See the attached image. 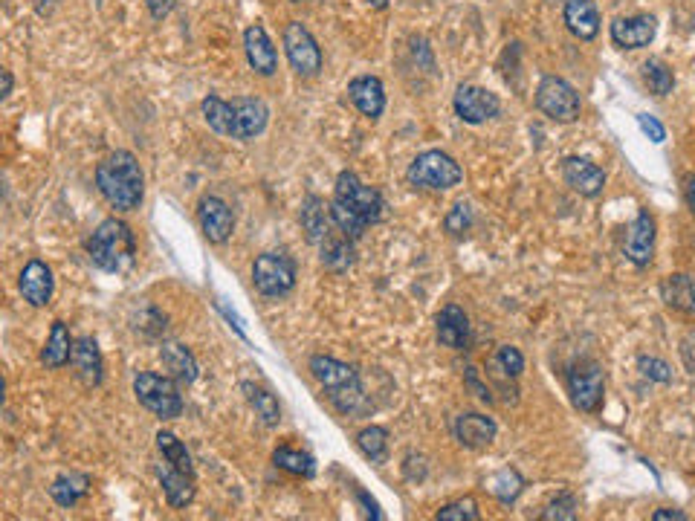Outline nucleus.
Here are the masks:
<instances>
[{"mask_svg":"<svg viewBox=\"0 0 695 521\" xmlns=\"http://www.w3.org/2000/svg\"><path fill=\"white\" fill-rule=\"evenodd\" d=\"M197 220H200V229H203L206 241L215 244V247L226 244L232 238V232H235V215L221 197H203L197 203Z\"/></svg>","mask_w":695,"mask_h":521,"instance_id":"nucleus-13","label":"nucleus"},{"mask_svg":"<svg viewBox=\"0 0 695 521\" xmlns=\"http://www.w3.org/2000/svg\"><path fill=\"white\" fill-rule=\"evenodd\" d=\"M0 76H3V87H0V99H9V93H12V84H15V82H12V73H9V70H3Z\"/></svg>","mask_w":695,"mask_h":521,"instance_id":"nucleus-49","label":"nucleus"},{"mask_svg":"<svg viewBox=\"0 0 695 521\" xmlns=\"http://www.w3.org/2000/svg\"><path fill=\"white\" fill-rule=\"evenodd\" d=\"M638 128L646 134V137L652 139L655 145L667 142V128H664L655 116H649V113H638Z\"/></svg>","mask_w":695,"mask_h":521,"instance_id":"nucleus-44","label":"nucleus"},{"mask_svg":"<svg viewBox=\"0 0 695 521\" xmlns=\"http://www.w3.org/2000/svg\"><path fill=\"white\" fill-rule=\"evenodd\" d=\"M438 521H478L481 519V513H478V504H475V498H458V501H452V504H446V507H441L438 510V516H435Z\"/></svg>","mask_w":695,"mask_h":521,"instance_id":"nucleus-40","label":"nucleus"},{"mask_svg":"<svg viewBox=\"0 0 695 521\" xmlns=\"http://www.w3.org/2000/svg\"><path fill=\"white\" fill-rule=\"evenodd\" d=\"M357 449L371 461V464H386L389 458V432L383 426H365L357 435Z\"/></svg>","mask_w":695,"mask_h":521,"instance_id":"nucleus-34","label":"nucleus"},{"mask_svg":"<svg viewBox=\"0 0 695 521\" xmlns=\"http://www.w3.org/2000/svg\"><path fill=\"white\" fill-rule=\"evenodd\" d=\"M562 21L568 32L580 41H594L600 35V12L594 0H565Z\"/></svg>","mask_w":695,"mask_h":521,"instance_id":"nucleus-24","label":"nucleus"},{"mask_svg":"<svg viewBox=\"0 0 695 521\" xmlns=\"http://www.w3.org/2000/svg\"><path fill=\"white\" fill-rule=\"evenodd\" d=\"M244 50H247L250 67L258 76H273L278 70V53L273 47V38L267 35V29L261 24L244 29Z\"/></svg>","mask_w":695,"mask_h":521,"instance_id":"nucleus-20","label":"nucleus"},{"mask_svg":"<svg viewBox=\"0 0 695 521\" xmlns=\"http://www.w3.org/2000/svg\"><path fill=\"white\" fill-rule=\"evenodd\" d=\"M406 177H409V183L415 189L449 192V189H455L464 180V168L458 165L455 157H449L446 151L432 148V151L417 154L412 165H409V171H406Z\"/></svg>","mask_w":695,"mask_h":521,"instance_id":"nucleus-4","label":"nucleus"},{"mask_svg":"<svg viewBox=\"0 0 695 521\" xmlns=\"http://www.w3.org/2000/svg\"><path fill=\"white\" fill-rule=\"evenodd\" d=\"M452 108L458 113L461 122L467 125H484L490 119H496L501 113L499 96L487 87H478V84H461L455 90V99H452Z\"/></svg>","mask_w":695,"mask_h":521,"instance_id":"nucleus-11","label":"nucleus"},{"mask_svg":"<svg viewBox=\"0 0 695 521\" xmlns=\"http://www.w3.org/2000/svg\"><path fill=\"white\" fill-rule=\"evenodd\" d=\"M293 3H302V0H293Z\"/></svg>","mask_w":695,"mask_h":521,"instance_id":"nucleus-51","label":"nucleus"},{"mask_svg":"<svg viewBox=\"0 0 695 521\" xmlns=\"http://www.w3.org/2000/svg\"><path fill=\"white\" fill-rule=\"evenodd\" d=\"M473 339V325L470 316L458 304H446L438 313V342L452 351H467Z\"/></svg>","mask_w":695,"mask_h":521,"instance_id":"nucleus-19","label":"nucleus"},{"mask_svg":"<svg viewBox=\"0 0 695 521\" xmlns=\"http://www.w3.org/2000/svg\"><path fill=\"white\" fill-rule=\"evenodd\" d=\"M684 194H687V206H690V212H693L695 218V174L684 180Z\"/></svg>","mask_w":695,"mask_h":521,"instance_id":"nucleus-48","label":"nucleus"},{"mask_svg":"<svg viewBox=\"0 0 695 521\" xmlns=\"http://www.w3.org/2000/svg\"><path fill=\"white\" fill-rule=\"evenodd\" d=\"M270 108L258 96H238L232 99V139L250 142L267 131Z\"/></svg>","mask_w":695,"mask_h":521,"instance_id":"nucleus-12","label":"nucleus"},{"mask_svg":"<svg viewBox=\"0 0 695 521\" xmlns=\"http://www.w3.org/2000/svg\"><path fill=\"white\" fill-rule=\"evenodd\" d=\"M241 391H244V397H247V403L252 406V412L261 417V423H264V426H278V420H281V409H278L276 394H270L264 385H255V383H241Z\"/></svg>","mask_w":695,"mask_h":521,"instance_id":"nucleus-32","label":"nucleus"},{"mask_svg":"<svg viewBox=\"0 0 695 521\" xmlns=\"http://www.w3.org/2000/svg\"><path fill=\"white\" fill-rule=\"evenodd\" d=\"M284 53L290 58V67L302 79H313L322 70V50L302 21H290L284 27Z\"/></svg>","mask_w":695,"mask_h":521,"instance_id":"nucleus-10","label":"nucleus"},{"mask_svg":"<svg viewBox=\"0 0 695 521\" xmlns=\"http://www.w3.org/2000/svg\"><path fill=\"white\" fill-rule=\"evenodd\" d=\"M157 475H160V484H163V495H166L168 507L174 510H186L192 501H195V475L192 472H183L174 464H168L163 458V464L157 467Z\"/></svg>","mask_w":695,"mask_h":521,"instance_id":"nucleus-22","label":"nucleus"},{"mask_svg":"<svg viewBox=\"0 0 695 521\" xmlns=\"http://www.w3.org/2000/svg\"><path fill=\"white\" fill-rule=\"evenodd\" d=\"M638 368H640V374H643L646 380H652V383H661V385L672 383V368H669L664 359L640 357Z\"/></svg>","mask_w":695,"mask_h":521,"instance_id":"nucleus-43","label":"nucleus"},{"mask_svg":"<svg viewBox=\"0 0 695 521\" xmlns=\"http://www.w3.org/2000/svg\"><path fill=\"white\" fill-rule=\"evenodd\" d=\"M643 79H646L649 90H652L655 96H669L672 87H675L672 67H669L667 61H661V58H649V61L643 64Z\"/></svg>","mask_w":695,"mask_h":521,"instance_id":"nucleus-37","label":"nucleus"},{"mask_svg":"<svg viewBox=\"0 0 695 521\" xmlns=\"http://www.w3.org/2000/svg\"><path fill=\"white\" fill-rule=\"evenodd\" d=\"M562 180L580 197H600L606 189V171L585 157H565L562 160Z\"/></svg>","mask_w":695,"mask_h":521,"instance_id":"nucleus-16","label":"nucleus"},{"mask_svg":"<svg viewBox=\"0 0 695 521\" xmlns=\"http://www.w3.org/2000/svg\"><path fill=\"white\" fill-rule=\"evenodd\" d=\"M319 258H322V267H325L328 273H348V270L354 267V241H351L342 229L331 226V232H328V235L322 238V244H319Z\"/></svg>","mask_w":695,"mask_h":521,"instance_id":"nucleus-25","label":"nucleus"},{"mask_svg":"<svg viewBox=\"0 0 695 521\" xmlns=\"http://www.w3.org/2000/svg\"><path fill=\"white\" fill-rule=\"evenodd\" d=\"M568 394L571 403L585 414L600 412L606 397V374L603 365L594 359H580L568 368Z\"/></svg>","mask_w":695,"mask_h":521,"instance_id":"nucleus-7","label":"nucleus"},{"mask_svg":"<svg viewBox=\"0 0 695 521\" xmlns=\"http://www.w3.org/2000/svg\"><path fill=\"white\" fill-rule=\"evenodd\" d=\"M203 119H206V125L215 131V134H221V137H232V102H226V99H221V96H215V93H209L206 99H203Z\"/></svg>","mask_w":695,"mask_h":521,"instance_id":"nucleus-35","label":"nucleus"},{"mask_svg":"<svg viewBox=\"0 0 695 521\" xmlns=\"http://www.w3.org/2000/svg\"><path fill=\"white\" fill-rule=\"evenodd\" d=\"M157 449H160V455L166 458L168 464H174L177 469H183V472H192V475H195L192 455H189L186 443L177 438V435H171V432H157Z\"/></svg>","mask_w":695,"mask_h":521,"instance_id":"nucleus-36","label":"nucleus"},{"mask_svg":"<svg viewBox=\"0 0 695 521\" xmlns=\"http://www.w3.org/2000/svg\"><path fill=\"white\" fill-rule=\"evenodd\" d=\"M310 374L316 377V383L325 388L331 406L339 414L348 417V414H362L368 409L360 374L348 362H339V359L319 354V357H310Z\"/></svg>","mask_w":695,"mask_h":521,"instance_id":"nucleus-3","label":"nucleus"},{"mask_svg":"<svg viewBox=\"0 0 695 521\" xmlns=\"http://www.w3.org/2000/svg\"><path fill=\"white\" fill-rule=\"evenodd\" d=\"M18 287H21L24 302H29L32 307H47L53 302L56 278H53V270L44 261H29L27 267L21 270Z\"/></svg>","mask_w":695,"mask_h":521,"instance_id":"nucleus-18","label":"nucleus"},{"mask_svg":"<svg viewBox=\"0 0 695 521\" xmlns=\"http://www.w3.org/2000/svg\"><path fill=\"white\" fill-rule=\"evenodd\" d=\"M467 385L475 391V397L478 400H484V403H493V394H490V385H481L478 383V371L475 368H467Z\"/></svg>","mask_w":695,"mask_h":521,"instance_id":"nucleus-45","label":"nucleus"},{"mask_svg":"<svg viewBox=\"0 0 695 521\" xmlns=\"http://www.w3.org/2000/svg\"><path fill=\"white\" fill-rule=\"evenodd\" d=\"M655 218L643 209L638 218L629 223L626 238H623V255L635 264V267H649L652 255H655Z\"/></svg>","mask_w":695,"mask_h":521,"instance_id":"nucleus-14","label":"nucleus"},{"mask_svg":"<svg viewBox=\"0 0 695 521\" xmlns=\"http://www.w3.org/2000/svg\"><path fill=\"white\" fill-rule=\"evenodd\" d=\"M368 3H371L374 9H386V6H389V0H368Z\"/></svg>","mask_w":695,"mask_h":521,"instance_id":"nucleus-50","label":"nucleus"},{"mask_svg":"<svg viewBox=\"0 0 695 521\" xmlns=\"http://www.w3.org/2000/svg\"><path fill=\"white\" fill-rule=\"evenodd\" d=\"M334 197L339 203H345L348 209H354L368 226L383 223L386 220V200L374 186H365L354 171H342L336 177Z\"/></svg>","mask_w":695,"mask_h":521,"instance_id":"nucleus-8","label":"nucleus"},{"mask_svg":"<svg viewBox=\"0 0 695 521\" xmlns=\"http://www.w3.org/2000/svg\"><path fill=\"white\" fill-rule=\"evenodd\" d=\"M252 284L261 296L281 299L296 287V264L281 252H264L252 264Z\"/></svg>","mask_w":695,"mask_h":521,"instance_id":"nucleus-9","label":"nucleus"},{"mask_svg":"<svg viewBox=\"0 0 695 521\" xmlns=\"http://www.w3.org/2000/svg\"><path fill=\"white\" fill-rule=\"evenodd\" d=\"M348 99L368 119H380L386 110V87L377 76H357L348 84Z\"/></svg>","mask_w":695,"mask_h":521,"instance_id":"nucleus-23","label":"nucleus"},{"mask_svg":"<svg viewBox=\"0 0 695 521\" xmlns=\"http://www.w3.org/2000/svg\"><path fill=\"white\" fill-rule=\"evenodd\" d=\"M73 345H76V339L70 336L67 325L64 322H53L50 336H47V345L41 351V362L47 368H64L70 362V357H73Z\"/></svg>","mask_w":695,"mask_h":521,"instance_id":"nucleus-30","label":"nucleus"},{"mask_svg":"<svg viewBox=\"0 0 695 521\" xmlns=\"http://www.w3.org/2000/svg\"><path fill=\"white\" fill-rule=\"evenodd\" d=\"M652 521H687V513L672 510V507H661V510L652 513Z\"/></svg>","mask_w":695,"mask_h":521,"instance_id":"nucleus-47","label":"nucleus"},{"mask_svg":"<svg viewBox=\"0 0 695 521\" xmlns=\"http://www.w3.org/2000/svg\"><path fill=\"white\" fill-rule=\"evenodd\" d=\"M484 490L493 495V498L504 501V504H513L522 495V490H525V478L519 475V469L501 467L490 478H484Z\"/></svg>","mask_w":695,"mask_h":521,"instance_id":"nucleus-31","label":"nucleus"},{"mask_svg":"<svg viewBox=\"0 0 695 521\" xmlns=\"http://www.w3.org/2000/svg\"><path fill=\"white\" fill-rule=\"evenodd\" d=\"M331 218H334L336 229H342L351 241H360L362 235H365V229H368V223L354 209H348L345 203H339L336 197L331 200Z\"/></svg>","mask_w":695,"mask_h":521,"instance_id":"nucleus-38","label":"nucleus"},{"mask_svg":"<svg viewBox=\"0 0 695 521\" xmlns=\"http://www.w3.org/2000/svg\"><path fill=\"white\" fill-rule=\"evenodd\" d=\"M334 218H331V203H325L319 194H307L302 200V232L310 244H322V238L331 232Z\"/></svg>","mask_w":695,"mask_h":521,"instance_id":"nucleus-26","label":"nucleus"},{"mask_svg":"<svg viewBox=\"0 0 695 521\" xmlns=\"http://www.w3.org/2000/svg\"><path fill=\"white\" fill-rule=\"evenodd\" d=\"M577 510H580V504H577V495L559 493L554 501L548 504V510H545L539 519L542 521H574L577 516H580Z\"/></svg>","mask_w":695,"mask_h":521,"instance_id":"nucleus-39","label":"nucleus"},{"mask_svg":"<svg viewBox=\"0 0 695 521\" xmlns=\"http://www.w3.org/2000/svg\"><path fill=\"white\" fill-rule=\"evenodd\" d=\"M96 186L116 212H137L145 200V174L131 151H113L96 168Z\"/></svg>","mask_w":695,"mask_h":521,"instance_id":"nucleus-1","label":"nucleus"},{"mask_svg":"<svg viewBox=\"0 0 695 521\" xmlns=\"http://www.w3.org/2000/svg\"><path fill=\"white\" fill-rule=\"evenodd\" d=\"M273 464L296 478H313L316 475V461L313 455H307L302 449H293V446H278L273 452Z\"/></svg>","mask_w":695,"mask_h":521,"instance_id":"nucleus-33","label":"nucleus"},{"mask_svg":"<svg viewBox=\"0 0 695 521\" xmlns=\"http://www.w3.org/2000/svg\"><path fill=\"white\" fill-rule=\"evenodd\" d=\"M134 394H137L139 406H145L160 420H174L183 414V394H180L174 377H160V374L142 371L134 380Z\"/></svg>","mask_w":695,"mask_h":521,"instance_id":"nucleus-5","label":"nucleus"},{"mask_svg":"<svg viewBox=\"0 0 695 521\" xmlns=\"http://www.w3.org/2000/svg\"><path fill=\"white\" fill-rule=\"evenodd\" d=\"M496 365H499L501 371L507 374V377H522V371H525V357H522V351L519 348H513V345H501L499 351H496V359H493Z\"/></svg>","mask_w":695,"mask_h":521,"instance_id":"nucleus-42","label":"nucleus"},{"mask_svg":"<svg viewBox=\"0 0 695 521\" xmlns=\"http://www.w3.org/2000/svg\"><path fill=\"white\" fill-rule=\"evenodd\" d=\"M148 9H151V15H154L157 21H163L166 15H171L174 0H148Z\"/></svg>","mask_w":695,"mask_h":521,"instance_id":"nucleus-46","label":"nucleus"},{"mask_svg":"<svg viewBox=\"0 0 695 521\" xmlns=\"http://www.w3.org/2000/svg\"><path fill=\"white\" fill-rule=\"evenodd\" d=\"M70 365H73V371H76V377L82 380V385H87V388L102 385V377H105V362H102V351H99V345H96V339H93V336H82V339H76Z\"/></svg>","mask_w":695,"mask_h":521,"instance_id":"nucleus-21","label":"nucleus"},{"mask_svg":"<svg viewBox=\"0 0 695 521\" xmlns=\"http://www.w3.org/2000/svg\"><path fill=\"white\" fill-rule=\"evenodd\" d=\"M614 47L620 50H643L655 41L658 35V21L652 15H629V18H614L612 29Z\"/></svg>","mask_w":695,"mask_h":521,"instance_id":"nucleus-15","label":"nucleus"},{"mask_svg":"<svg viewBox=\"0 0 695 521\" xmlns=\"http://www.w3.org/2000/svg\"><path fill=\"white\" fill-rule=\"evenodd\" d=\"M661 302L669 310L695 316V281L687 273H672L661 281Z\"/></svg>","mask_w":695,"mask_h":521,"instance_id":"nucleus-27","label":"nucleus"},{"mask_svg":"<svg viewBox=\"0 0 695 521\" xmlns=\"http://www.w3.org/2000/svg\"><path fill=\"white\" fill-rule=\"evenodd\" d=\"M90 490H93V481L84 472H64L50 484V495L58 507H76L82 498L90 495Z\"/></svg>","mask_w":695,"mask_h":521,"instance_id":"nucleus-28","label":"nucleus"},{"mask_svg":"<svg viewBox=\"0 0 695 521\" xmlns=\"http://www.w3.org/2000/svg\"><path fill=\"white\" fill-rule=\"evenodd\" d=\"M470 226H473V206L470 203H455L444 218V229L449 235L461 238V235L470 232Z\"/></svg>","mask_w":695,"mask_h":521,"instance_id":"nucleus-41","label":"nucleus"},{"mask_svg":"<svg viewBox=\"0 0 695 521\" xmlns=\"http://www.w3.org/2000/svg\"><path fill=\"white\" fill-rule=\"evenodd\" d=\"M134 255H137L134 232L125 220L119 218L102 220L87 241V258L102 273H128L134 267Z\"/></svg>","mask_w":695,"mask_h":521,"instance_id":"nucleus-2","label":"nucleus"},{"mask_svg":"<svg viewBox=\"0 0 695 521\" xmlns=\"http://www.w3.org/2000/svg\"><path fill=\"white\" fill-rule=\"evenodd\" d=\"M452 435H455V440H458L464 449H487V446L496 440V435H499V426H496V420L487 417V414L464 412L455 417Z\"/></svg>","mask_w":695,"mask_h":521,"instance_id":"nucleus-17","label":"nucleus"},{"mask_svg":"<svg viewBox=\"0 0 695 521\" xmlns=\"http://www.w3.org/2000/svg\"><path fill=\"white\" fill-rule=\"evenodd\" d=\"M536 108L556 125H571L580 119L583 102L580 93L559 76H542L536 84Z\"/></svg>","mask_w":695,"mask_h":521,"instance_id":"nucleus-6","label":"nucleus"},{"mask_svg":"<svg viewBox=\"0 0 695 521\" xmlns=\"http://www.w3.org/2000/svg\"><path fill=\"white\" fill-rule=\"evenodd\" d=\"M160 357H163V365L168 368V374L177 380L180 385H192L197 380V359L192 357V351L189 348H183L180 342H166L163 345V351H160Z\"/></svg>","mask_w":695,"mask_h":521,"instance_id":"nucleus-29","label":"nucleus"}]
</instances>
